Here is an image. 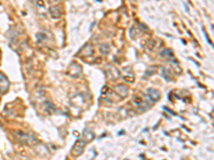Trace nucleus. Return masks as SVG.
I'll return each instance as SVG.
<instances>
[{
	"label": "nucleus",
	"instance_id": "1",
	"mask_svg": "<svg viewBox=\"0 0 214 160\" xmlns=\"http://www.w3.org/2000/svg\"><path fill=\"white\" fill-rule=\"evenodd\" d=\"M148 96H149V99L151 100L152 102H155L160 99L161 93L155 89H149L148 90Z\"/></svg>",
	"mask_w": 214,
	"mask_h": 160
},
{
	"label": "nucleus",
	"instance_id": "2",
	"mask_svg": "<svg viewBox=\"0 0 214 160\" xmlns=\"http://www.w3.org/2000/svg\"><path fill=\"white\" fill-rule=\"evenodd\" d=\"M9 87V81L6 79V77L2 74H0V92L3 93L8 90Z\"/></svg>",
	"mask_w": 214,
	"mask_h": 160
}]
</instances>
